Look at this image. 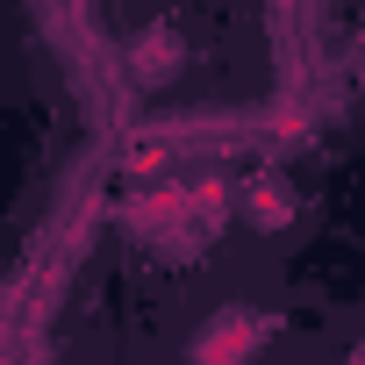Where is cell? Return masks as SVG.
Listing matches in <instances>:
<instances>
[{"instance_id": "cell-1", "label": "cell", "mask_w": 365, "mask_h": 365, "mask_svg": "<svg viewBox=\"0 0 365 365\" xmlns=\"http://www.w3.org/2000/svg\"><path fill=\"white\" fill-rule=\"evenodd\" d=\"M122 222L136 230V237H150V244H172V251H187L208 222H201V194L187 187V179H158L150 194H136L129 208H122Z\"/></svg>"}, {"instance_id": "cell-2", "label": "cell", "mask_w": 365, "mask_h": 365, "mask_svg": "<svg viewBox=\"0 0 365 365\" xmlns=\"http://www.w3.org/2000/svg\"><path fill=\"white\" fill-rule=\"evenodd\" d=\"M272 344V322L258 308H215L201 329H194V365H251L258 351Z\"/></svg>"}, {"instance_id": "cell-3", "label": "cell", "mask_w": 365, "mask_h": 365, "mask_svg": "<svg viewBox=\"0 0 365 365\" xmlns=\"http://www.w3.org/2000/svg\"><path fill=\"white\" fill-rule=\"evenodd\" d=\"M122 65H129L136 86H172L179 65H187V36L165 29V22H150V29H136V43L122 51Z\"/></svg>"}, {"instance_id": "cell-4", "label": "cell", "mask_w": 365, "mask_h": 365, "mask_svg": "<svg viewBox=\"0 0 365 365\" xmlns=\"http://www.w3.org/2000/svg\"><path fill=\"white\" fill-rule=\"evenodd\" d=\"M294 208H301V194L287 187L279 172H265V179H251V187H244V222H251L258 237H279V230L294 222Z\"/></svg>"}, {"instance_id": "cell-5", "label": "cell", "mask_w": 365, "mask_h": 365, "mask_svg": "<svg viewBox=\"0 0 365 365\" xmlns=\"http://www.w3.org/2000/svg\"><path fill=\"white\" fill-rule=\"evenodd\" d=\"M351 365H365V336H358V351H351Z\"/></svg>"}]
</instances>
